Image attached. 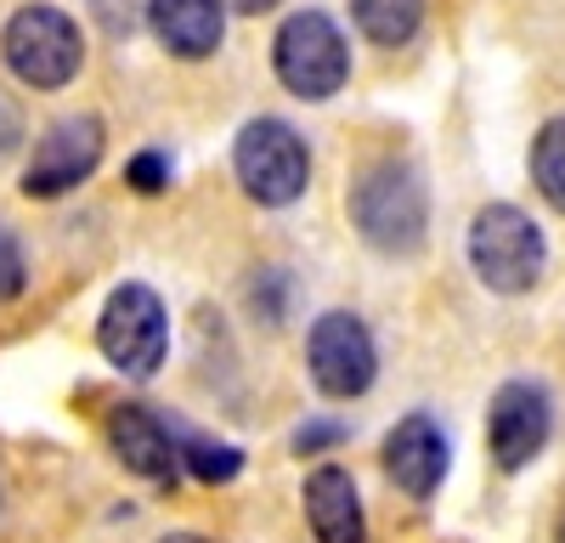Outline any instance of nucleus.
Here are the masks:
<instances>
[{
	"instance_id": "nucleus-1",
	"label": "nucleus",
	"mask_w": 565,
	"mask_h": 543,
	"mask_svg": "<svg viewBox=\"0 0 565 543\" xmlns=\"http://www.w3.org/2000/svg\"><path fill=\"white\" fill-rule=\"evenodd\" d=\"M351 226L380 255H418L430 238V193L407 159H373L351 181Z\"/></svg>"
},
{
	"instance_id": "nucleus-2",
	"label": "nucleus",
	"mask_w": 565,
	"mask_h": 543,
	"mask_svg": "<svg viewBox=\"0 0 565 543\" xmlns=\"http://www.w3.org/2000/svg\"><path fill=\"white\" fill-rule=\"evenodd\" d=\"M463 249H469V272L503 300L532 295L543 284V272H548L543 226L526 210H514V204H481L476 221H469Z\"/></svg>"
},
{
	"instance_id": "nucleus-3",
	"label": "nucleus",
	"mask_w": 565,
	"mask_h": 543,
	"mask_svg": "<svg viewBox=\"0 0 565 543\" xmlns=\"http://www.w3.org/2000/svg\"><path fill=\"white\" fill-rule=\"evenodd\" d=\"M232 170H238V188L260 210H289L311 188V148L289 119L260 114L238 130V142H232Z\"/></svg>"
},
{
	"instance_id": "nucleus-4",
	"label": "nucleus",
	"mask_w": 565,
	"mask_h": 543,
	"mask_svg": "<svg viewBox=\"0 0 565 543\" xmlns=\"http://www.w3.org/2000/svg\"><path fill=\"white\" fill-rule=\"evenodd\" d=\"M271 68H277L289 97L328 103V97H340L345 79H351V45H345L334 18L306 7L295 18H282V29L271 40Z\"/></svg>"
},
{
	"instance_id": "nucleus-5",
	"label": "nucleus",
	"mask_w": 565,
	"mask_h": 543,
	"mask_svg": "<svg viewBox=\"0 0 565 543\" xmlns=\"http://www.w3.org/2000/svg\"><path fill=\"white\" fill-rule=\"evenodd\" d=\"M0 57L7 68L29 85V91H63L79 63H85V40H79V23L63 12V7H18L7 34H0Z\"/></svg>"
},
{
	"instance_id": "nucleus-6",
	"label": "nucleus",
	"mask_w": 565,
	"mask_h": 543,
	"mask_svg": "<svg viewBox=\"0 0 565 543\" xmlns=\"http://www.w3.org/2000/svg\"><path fill=\"white\" fill-rule=\"evenodd\" d=\"M97 345L103 356L125 380H153L170 356V317H164V300L148 289V284H119L108 300H103V317H97Z\"/></svg>"
},
{
	"instance_id": "nucleus-7",
	"label": "nucleus",
	"mask_w": 565,
	"mask_h": 543,
	"mask_svg": "<svg viewBox=\"0 0 565 543\" xmlns=\"http://www.w3.org/2000/svg\"><path fill=\"white\" fill-rule=\"evenodd\" d=\"M306 374L328 402H356L380 380V345L356 311H322L306 329Z\"/></svg>"
},
{
	"instance_id": "nucleus-8",
	"label": "nucleus",
	"mask_w": 565,
	"mask_h": 543,
	"mask_svg": "<svg viewBox=\"0 0 565 543\" xmlns=\"http://www.w3.org/2000/svg\"><path fill=\"white\" fill-rule=\"evenodd\" d=\"M554 436V402L537 380H503L487 402V453L503 476H521L543 459Z\"/></svg>"
},
{
	"instance_id": "nucleus-9",
	"label": "nucleus",
	"mask_w": 565,
	"mask_h": 543,
	"mask_svg": "<svg viewBox=\"0 0 565 543\" xmlns=\"http://www.w3.org/2000/svg\"><path fill=\"white\" fill-rule=\"evenodd\" d=\"M103 148H108V130H103L97 114H68V119H57L52 130H40V142L29 148L23 193H29V199H63V193H74L79 181L97 175Z\"/></svg>"
},
{
	"instance_id": "nucleus-10",
	"label": "nucleus",
	"mask_w": 565,
	"mask_h": 543,
	"mask_svg": "<svg viewBox=\"0 0 565 543\" xmlns=\"http://www.w3.org/2000/svg\"><path fill=\"white\" fill-rule=\"evenodd\" d=\"M380 465L385 476L396 481V492H407L413 504H430L441 492L447 470H452V447H447V430L430 419V414H407L385 430V447H380Z\"/></svg>"
},
{
	"instance_id": "nucleus-11",
	"label": "nucleus",
	"mask_w": 565,
	"mask_h": 543,
	"mask_svg": "<svg viewBox=\"0 0 565 543\" xmlns=\"http://www.w3.org/2000/svg\"><path fill=\"white\" fill-rule=\"evenodd\" d=\"M108 447H114V459L141 476V481H159L170 487L175 481V436L170 425L153 414V407H141V402H119L114 414H108Z\"/></svg>"
},
{
	"instance_id": "nucleus-12",
	"label": "nucleus",
	"mask_w": 565,
	"mask_h": 543,
	"mask_svg": "<svg viewBox=\"0 0 565 543\" xmlns=\"http://www.w3.org/2000/svg\"><path fill=\"white\" fill-rule=\"evenodd\" d=\"M300 504L317 543H367V510L345 465H317L300 487Z\"/></svg>"
},
{
	"instance_id": "nucleus-13",
	"label": "nucleus",
	"mask_w": 565,
	"mask_h": 543,
	"mask_svg": "<svg viewBox=\"0 0 565 543\" xmlns=\"http://www.w3.org/2000/svg\"><path fill=\"white\" fill-rule=\"evenodd\" d=\"M141 23L153 29V40L170 57L204 63L226 40V0H148V18Z\"/></svg>"
},
{
	"instance_id": "nucleus-14",
	"label": "nucleus",
	"mask_w": 565,
	"mask_h": 543,
	"mask_svg": "<svg viewBox=\"0 0 565 543\" xmlns=\"http://www.w3.org/2000/svg\"><path fill=\"white\" fill-rule=\"evenodd\" d=\"M351 23L380 45V52H402L424 23V0H351Z\"/></svg>"
},
{
	"instance_id": "nucleus-15",
	"label": "nucleus",
	"mask_w": 565,
	"mask_h": 543,
	"mask_svg": "<svg viewBox=\"0 0 565 543\" xmlns=\"http://www.w3.org/2000/svg\"><path fill=\"white\" fill-rule=\"evenodd\" d=\"M175 465H186L204 487H226V481H238L244 476V447H232V441H210L199 430H175Z\"/></svg>"
},
{
	"instance_id": "nucleus-16",
	"label": "nucleus",
	"mask_w": 565,
	"mask_h": 543,
	"mask_svg": "<svg viewBox=\"0 0 565 543\" xmlns=\"http://www.w3.org/2000/svg\"><path fill=\"white\" fill-rule=\"evenodd\" d=\"M532 188L543 193L548 210L565 215V119H548L532 136Z\"/></svg>"
},
{
	"instance_id": "nucleus-17",
	"label": "nucleus",
	"mask_w": 565,
	"mask_h": 543,
	"mask_svg": "<svg viewBox=\"0 0 565 543\" xmlns=\"http://www.w3.org/2000/svg\"><path fill=\"white\" fill-rule=\"evenodd\" d=\"M170 175H175V164H170L164 148H141V153L125 164V188L141 193V199H159V193L170 188Z\"/></svg>"
},
{
	"instance_id": "nucleus-18",
	"label": "nucleus",
	"mask_w": 565,
	"mask_h": 543,
	"mask_svg": "<svg viewBox=\"0 0 565 543\" xmlns=\"http://www.w3.org/2000/svg\"><path fill=\"white\" fill-rule=\"evenodd\" d=\"M23 284H29L23 244H18V233H12V226L0 221V306H7V300H18V295H23Z\"/></svg>"
},
{
	"instance_id": "nucleus-19",
	"label": "nucleus",
	"mask_w": 565,
	"mask_h": 543,
	"mask_svg": "<svg viewBox=\"0 0 565 543\" xmlns=\"http://www.w3.org/2000/svg\"><path fill=\"white\" fill-rule=\"evenodd\" d=\"M85 7L108 34H130L141 18H148V0H85Z\"/></svg>"
},
{
	"instance_id": "nucleus-20",
	"label": "nucleus",
	"mask_w": 565,
	"mask_h": 543,
	"mask_svg": "<svg viewBox=\"0 0 565 543\" xmlns=\"http://www.w3.org/2000/svg\"><path fill=\"white\" fill-rule=\"evenodd\" d=\"M345 436H351V430H345L340 419H306V425L295 430V441H289V447L300 453V459H311V453H328V447H340Z\"/></svg>"
},
{
	"instance_id": "nucleus-21",
	"label": "nucleus",
	"mask_w": 565,
	"mask_h": 543,
	"mask_svg": "<svg viewBox=\"0 0 565 543\" xmlns=\"http://www.w3.org/2000/svg\"><path fill=\"white\" fill-rule=\"evenodd\" d=\"M244 18H260V12H277V0H238Z\"/></svg>"
},
{
	"instance_id": "nucleus-22",
	"label": "nucleus",
	"mask_w": 565,
	"mask_h": 543,
	"mask_svg": "<svg viewBox=\"0 0 565 543\" xmlns=\"http://www.w3.org/2000/svg\"><path fill=\"white\" fill-rule=\"evenodd\" d=\"M159 543H210V537H204V532H164Z\"/></svg>"
},
{
	"instance_id": "nucleus-23",
	"label": "nucleus",
	"mask_w": 565,
	"mask_h": 543,
	"mask_svg": "<svg viewBox=\"0 0 565 543\" xmlns=\"http://www.w3.org/2000/svg\"><path fill=\"white\" fill-rule=\"evenodd\" d=\"M12 130V114H7V103H0V136H7Z\"/></svg>"
},
{
	"instance_id": "nucleus-24",
	"label": "nucleus",
	"mask_w": 565,
	"mask_h": 543,
	"mask_svg": "<svg viewBox=\"0 0 565 543\" xmlns=\"http://www.w3.org/2000/svg\"><path fill=\"white\" fill-rule=\"evenodd\" d=\"M559 543H565V515H559Z\"/></svg>"
}]
</instances>
